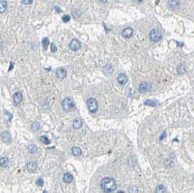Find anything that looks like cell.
<instances>
[{
    "mask_svg": "<svg viewBox=\"0 0 194 193\" xmlns=\"http://www.w3.org/2000/svg\"><path fill=\"white\" fill-rule=\"evenodd\" d=\"M100 186L104 192L110 193L116 189V183L112 178L106 177L101 181Z\"/></svg>",
    "mask_w": 194,
    "mask_h": 193,
    "instance_id": "1",
    "label": "cell"
},
{
    "mask_svg": "<svg viewBox=\"0 0 194 193\" xmlns=\"http://www.w3.org/2000/svg\"><path fill=\"white\" fill-rule=\"evenodd\" d=\"M62 106H63V108L65 111L68 112L72 110L73 109L75 108V104H74V102L71 98L66 97L63 100Z\"/></svg>",
    "mask_w": 194,
    "mask_h": 193,
    "instance_id": "2",
    "label": "cell"
},
{
    "mask_svg": "<svg viewBox=\"0 0 194 193\" xmlns=\"http://www.w3.org/2000/svg\"><path fill=\"white\" fill-rule=\"evenodd\" d=\"M162 39V34L158 29H153L150 33V39L153 42H158Z\"/></svg>",
    "mask_w": 194,
    "mask_h": 193,
    "instance_id": "3",
    "label": "cell"
},
{
    "mask_svg": "<svg viewBox=\"0 0 194 193\" xmlns=\"http://www.w3.org/2000/svg\"><path fill=\"white\" fill-rule=\"evenodd\" d=\"M87 106H88L89 111L92 113H95L97 112L98 109V102L96 101L95 99L89 98L87 100Z\"/></svg>",
    "mask_w": 194,
    "mask_h": 193,
    "instance_id": "4",
    "label": "cell"
},
{
    "mask_svg": "<svg viewBox=\"0 0 194 193\" xmlns=\"http://www.w3.org/2000/svg\"><path fill=\"white\" fill-rule=\"evenodd\" d=\"M151 89V85L147 82L141 83L139 86V91L140 93H146L148 91H150Z\"/></svg>",
    "mask_w": 194,
    "mask_h": 193,
    "instance_id": "5",
    "label": "cell"
},
{
    "mask_svg": "<svg viewBox=\"0 0 194 193\" xmlns=\"http://www.w3.org/2000/svg\"><path fill=\"white\" fill-rule=\"evenodd\" d=\"M70 48L73 51H78L81 48V44L77 39H73L70 44Z\"/></svg>",
    "mask_w": 194,
    "mask_h": 193,
    "instance_id": "6",
    "label": "cell"
},
{
    "mask_svg": "<svg viewBox=\"0 0 194 193\" xmlns=\"http://www.w3.org/2000/svg\"><path fill=\"white\" fill-rule=\"evenodd\" d=\"M117 81L121 85H124L127 83L128 78L124 73H119L117 77Z\"/></svg>",
    "mask_w": 194,
    "mask_h": 193,
    "instance_id": "7",
    "label": "cell"
},
{
    "mask_svg": "<svg viewBox=\"0 0 194 193\" xmlns=\"http://www.w3.org/2000/svg\"><path fill=\"white\" fill-rule=\"evenodd\" d=\"M132 34L133 30L132 29V28L128 27L122 31V36L125 39H129L132 36Z\"/></svg>",
    "mask_w": 194,
    "mask_h": 193,
    "instance_id": "8",
    "label": "cell"
},
{
    "mask_svg": "<svg viewBox=\"0 0 194 193\" xmlns=\"http://www.w3.org/2000/svg\"><path fill=\"white\" fill-rule=\"evenodd\" d=\"M23 99V95L21 92H16L15 93V95H13V102L15 103V105H18L20 104Z\"/></svg>",
    "mask_w": 194,
    "mask_h": 193,
    "instance_id": "9",
    "label": "cell"
},
{
    "mask_svg": "<svg viewBox=\"0 0 194 193\" xmlns=\"http://www.w3.org/2000/svg\"><path fill=\"white\" fill-rule=\"evenodd\" d=\"M56 74L60 79H63V78H65L67 72L63 68H58L56 71Z\"/></svg>",
    "mask_w": 194,
    "mask_h": 193,
    "instance_id": "10",
    "label": "cell"
},
{
    "mask_svg": "<svg viewBox=\"0 0 194 193\" xmlns=\"http://www.w3.org/2000/svg\"><path fill=\"white\" fill-rule=\"evenodd\" d=\"M2 139L5 143H10L11 141V134L10 132H4L2 134Z\"/></svg>",
    "mask_w": 194,
    "mask_h": 193,
    "instance_id": "11",
    "label": "cell"
},
{
    "mask_svg": "<svg viewBox=\"0 0 194 193\" xmlns=\"http://www.w3.org/2000/svg\"><path fill=\"white\" fill-rule=\"evenodd\" d=\"M27 169L29 172L33 173L37 169V163L34 161H31L28 163Z\"/></svg>",
    "mask_w": 194,
    "mask_h": 193,
    "instance_id": "12",
    "label": "cell"
},
{
    "mask_svg": "<svg viewBox=\"0 0 194 193\" xmlns=\"http://www.w3.org/2000/svg\"><path fill=\"white\" fill-rule=\"evenodd\" d=\"M180 3L178 2V0H169V6L172 10H176L179 7Z\"/></svg>",
    "mask_w": 194,
    "mask_h": 193,
    "instance_id": "13",
    "label": "cell"
},
{
    "mask_svg": "<svg viewBox=\"0 0 194 193\" xmlns=\"http://www.w3.org/2000/svg\"><path fill=\"white\" fill-rule=\"evenodd\" d=\"M74 179V177L72 176L71 174L70 173H65L64 175H63V182L65 183H71Z\"/></svg>",
    "mask_w": 194,
    "mask_h": 193,
    "instance_id": "14",
    "label": "cell"
},
{
    "mask_svg": "<svg viewBox=\"0 0 194 193\" xmlns=\"http://www.w3.org/2000/svg\"><path fill=\"white\" fill-rule=\"evenodd\" d=\"M71 152L73 155L78 157V156H80L82 155V150L78 147H72Z\"/></svg>",
    "mask_w": 194,
    "mask_h": 193,
    "instance_id": "15",
    "label": "cell"
},
{
    "mask_svg": "<svg viewBox=\"0 0 194 193\" xmlns=\"http://www.w3.org/2000/svg\"><path fill=\"white\" fill-rule=\"evenodd\" d=\"M82 124H83V122H82L81 119H76L73 123V126H74V129H78L82 127Z\"/></svg>",
    "mask_w": 194,
    "mask_h": 193,
    "instance_id": "16",
    "label": "cell"
},
{
    "mask_svg": "<svg viewBox=\"0 0 194 193\" xmlns=\"http://www.w3.org/2000/svg\"><path fill=\"white\" fill-rule=\"evenodd\" d=\"M144 104L146 105H150V106H156L159 104V102L156 99H147L145 101Z\"/></svg>",
    "mask_w": 194,
    "mask_h": 193,
    "instance_id": "17",
    "label": "cell"
},
{
    "mask_svg": "<svg viewBox=\"0 0 194 193\" xmlns=\"http://www.w3.org/2000/svg\"><path fill=\"white\" fill-rule=\"evenodd\" d=\"M7 8V3L5 1L0 2V13H4Z\"/></svg>",
    "mask_w": 194,
    "mask_h": 193,
    "instance_id": "18",
    "label": "cell"
},
{
    "mask_svg": "<svg viewBox=\"0 0 194 193\" xmlns=\"http://www.w3.org/2000/svg\"><path fill=\"white\" fill-rule=\"evenodd\" d=\"M9 163V159L6 157H3L0 158V166L2 167H6Z\"/></svg>",
    "mask_w": 194,
    "mask_h": 193,
    "instance_id": "19",
    "label": "cell"
},
{
    "mask_svg": "<svg viewBox=\"0 0 194 193\" xmlns=\"http://www.w3.org/2000/svg\"><path fill=\"white\" fill-rule=\"evenodd\" d=\"M37 147L35 145H33V144H31V145H29L28 146V152H31V153H34V152H36L37 151Z\"/></svg>",
    "mask_w": 194,
    "mask_h": 193,
    "instance_id": "20",
    "label": "cell"
},
{
    "mask_svg": "<svg viewBox=\"0 0 194 193\" xmlns=\"http://www.w3.org/2000/svg\"><path fill=\"white\" fill-rule=\"evenodd\" d=\"M185 72H186V68H185V66L183 65H180L177 68V73L180 75L184 74Z\"/></svg>",
    "mask_w": 194,
    "mask_h": 193,
    "instance_id": "21",
    "label": "cell"
},
{
    "mask_svg": "<svg viewBox=\"0 0 194 193\" xmlns=\"http://www.w3.org/2000/svg\"><path fill=\"white\" fill-rule=\"evenodd\" d=\"M166 187L163 185H159L156 189V193H165Z\"/></svg>",
    "mask_w": 194,
    "mask_h": 193,
    "instance_id": "22",
    "label": "cell"
},
{
    "mask_svg": "<svg viewBox=\"0 0 194 193\" xmlns=\"http://www.w3.org/2000/svg\"><path fill=\"white\" fill-rule=\"evenodd\" d=\"M104 71H105L106 74H111V73H112V72L113 71V67L111 65H107L106 67L104 68Z\"/></svg>",
    "mask_w": 194,
    "mask_h": 193,
    "instance_id": "23",
    "label": "cell"
},
{
    "mask_svg": "<svg viewBox=\"0 0 194 193\" xmlns=\"http://www.w3.org/2000/svg\"><path fill=\"white\" fill-rule=\"evenodd\" d=\"M31 129H33V131L37 132L39 129H40V125L38 122H34L31 125Z\"/></svg>",
    "mask_w": 194,
    "mask_h": 193,
    "instance_id": "24",
    "label": "cell"
},
{
    "mask_svg": "<svg viewBox=\"0 0 194 193\" xmlns=\"http://www.w3.org/2000/svg\"><path fill=\"white\" fill-rule=\"evenodd\" d=\"M41 44H42V46L44 47V48H47V46L50 44L49 39L48 38H44L42 41H41Z\"/></svg>",
    "mask_w": 194,
    "mask_h": 193,
    "instance_id": "25",
    "label": "cell"
},
{
    "mask_svg": "<svg viewBox=\"0 0 194 193\" xmlns=\"http://www.w3.org/2000/svg\"><path fill=\"white\" fill-rule=\"evenodd\" d=\"M40 140H41V142H43L44 144L45 145H48V144H50V139H48L47 137L46 136H41V138H40Z\"/></svg>",
    "mask_w": 194,
    "mask_h": 193,
    "instance_id": "26",
    "label": "cell"
},
{
    "mask_svg": "<svg viewBox=\"0 0 194 193\" xmlns=\"http://www.w3.org/2000/svg\"><path fill=\"white\" fill-rule=\"evenodd\" d=\"M36 184L39 186H42L44 185V180L42 179L41 178H39L36 182Z\"/></svg>",
    "mask_w": 194,
    "mask_h": 193,
    "instance_id": "27",
    "label": "cell"
},
{
    "mask_svg": "<svg viewBox=\"0 0 194 193\" xmlns=\"http://www.w3.org/2000/svg\"><path fill=\"white\" fill-rule=\"evenodd\" d=\"M129 193H138V190L137 187L135 186H132L130 187V189L129 190Z\"/></svg>",
    "mask_w": 194,
    "mask_h": 193,
    "instance_id": "28",
    "label": "cell"
},
{
    "mask_svg": "<svg viewBox=\"0 0 194 193\" xmlns=\"http://www.w3.org/2000/svg\"><path fill=\"white\" fill-rule=\"evenodd\" d=\"M62 20L64 23H68V21H70V20H71V17L68 15H65L62 17Z\"/></svg>",
    "mask_w": 194,
    "mask_h": 193,
    "instance_id": "29",
    "label": "cell"
},
{
    "mask_svg": "<svg viewBox=\"0 0 194 193\" xmlns=\"http://www.w3.org/2000/svg\"><path fill=\"white\" fill-rule=\"evenodd\" d=\"M57 51V47L55 46V44L54 43H52L51 44V52H55Z\"/></svg>",
    "mask_w": 194,
    "mask_h": 193,
    "instance_id": "30",
    "label": "cell"
},
{
    "mask_svg": "<svg viewBox=\"0 0 194 193\" xmlns=\"http://www.w3.org/2000/svg\"><path fill=\"white\" fill-rule=\"evenodd\" d=\"M22 1H23V4H26V5H28V4H31L33 2L34 0H22Z\"/></svg>",
    "mask_w": 194,
    "mask_h": 193,
    "instance_id": "31",
    "label": "cell"
},
{
    "mask_svg": "<svg viewBox=\"0 0 194 193\" xmlns=\"http://www.w3.org/2000/svg\"><path fill=\"white\" fill-rule=\"evenodd\" d=\"M54 10H55V11H56L57 13H61L62 12V10L60 8V7H58V6L54 7Z\"/></svg>",
    "mask_w": 194,
    "mask_h": 193,
    "instance_id": "32",
    "label": "cell"
},
{
    "mask_svg": "<svg viewBox=\"0 0 194 193\" xmlns=\"http://www.w3.org/2000/svg\"><path fill=\"white\" fill-rule=\"evenodd\" d=\"M164 137H166V133H165V132H163V134H161V136H160V140H162Z\"/></svg>",
    "mask_w": 194,
    "mask_h": 193,
    "instance_id": "33",
    "label": "cell"
},
{
    "mask_svg": "<svg viewBox=\"0 0 194 193\" xmlns=\"http://www.w3.org/2000/svg\"><path fill=\"white\" fill-rule=\"evenodd\" d=\"M13 63H10V68H9V71H11L12 69H13Z\"/></svg>",
    "mask_w": 194,
    "mask_h": 193,
    "instance_id": "34",
    "label": "cell"
},
{
    "mask_svg": "<svg viewBox=\"0 0 194 193\" xmlns=\"http://www.w3.org/2000/svg\"><path fill=\"white\" fill-rule=\"evenodd\" d=\"M100 2H101L102 3H106V2H107V1L108 0H99Z\"/></svg>",
    "mask_w": 194,
    "mask_h": 193,
    "instance_id": "35",
    "label": "cell"
},
{
    "mask_svg": "<svg viewBox=\"0 0 194 193\" xmlns=\"http://www.w3.org/2000/svg\"><path fill=\"white\" fill-rule=\"evenodd\" d=\"M137 2H143V0H136Z\"/></svg>",
    "mask_w": 194,
    "mask_h": 193,
    "instance_id": "36",
    "label": "cell"
},
{
    "mask_svg": "<svg viewBox=\"0 0 194 193\" xmlns=\"http://www.w3.org/2000/svg\"><path fill=\"white\" fill-rule=\"evenodd\" d=\"M43 193H47V192H46V191H44V192Z\"/></svg>",
    "mask_w": 194,
    "mask_h": 193,
    "instance_id": "37",
    "label": "cell"
}]
</instances>
